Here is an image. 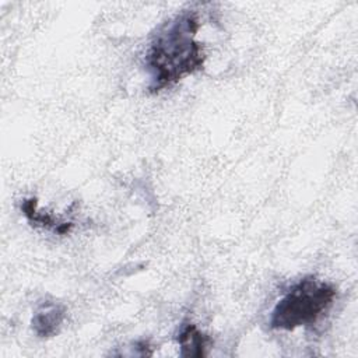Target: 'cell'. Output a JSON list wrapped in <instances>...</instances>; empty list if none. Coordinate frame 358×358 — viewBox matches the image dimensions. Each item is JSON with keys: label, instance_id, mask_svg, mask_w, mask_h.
Returning <instances> with one entry per match:
<instances>
[{"label": "cell", "instance_id": "6da1fadb", "mask_svg": "<svg viewBox=\"0 0 358 358\" xmlns=\"http://www.w3.org/2000/svg\"><path fill=\"white\" fill-rule=\"evenodd\" d=\"M199 29L200 18L193 8L180 10L155 29L144 57L148 92L158 94L204 69L207 56L197 41Z\"/></svg>", "mask_w": 358, "mask_h": 358}, {"label": "cell", "instance_id": "7a4b0ae2", "mask_svg": "<svg viewBox=\"0 0 358 358\" xmlns=\"http://www.w3.org/2000/svg\"><path fill=\"white\" fill-rule=\"evenodd\" d=\"M337 289L333 284L306 275L295 282L274 305L268 327L294 331L317 323L333 306Z\"/></svg>", "mask_w": 358, "mask_h": 358}, {"label": "cell", "instance_id": "3957f363", "mask_svg": "<svg viewBox=\"0 0 358 358\" xmlns=\"http://www.w3.org/2000/svg\"><path fill=\"white\" fill-rule=\"evenodd\" d=\"M66 319V306L60 302L52 299H43L38 302L32 319L31 326L34 333L38 337L48 338L56 336Z\"/></svg>", "mask_w": 358, "mask_h": 358}, {"label": "cell", "instance_id": "277c9868", "mask_svg": "<svg viewBox=\"0 0 358 358\" xmlns=\"http://www.w3.org/2000/svg\"><path fill=\"white\" fill-rule=\"evenodd\" d=\"M21 211L31 225L52 229L55 234H59V235H66V234L71 232V229L74 227V224L71 221H64V220H60L49 213L39 211L38 200L35 197L21 200Z\"/></svg>", "mask_w": 358, "mask_h": 358}, {"label": "cell", "instance_id": "5b68a950", "mask_svg": "<svg viewBox=\"0 0 358 358\" xmlns=\"http://www.w3.org/2000/svg\"><path fill=\"white\" fill-rule=\"evenodd\" d=\"M176 341L180 347V357L201 358L207 355V348L211 340L206 333L199 330L196 324L185 323L176 336Z\"/></svg>", "mask_w": 358, "mask_h": 358}]
</instances>
